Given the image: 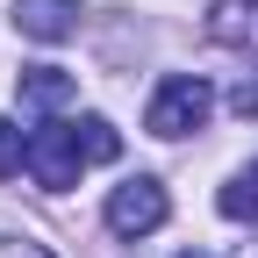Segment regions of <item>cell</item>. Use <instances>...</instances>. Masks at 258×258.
<instances>
[{
    "instance_id": "obj_3",
    "label": "cell",
    "mask_w": 258,
    "mask_h": 258,
    "mask_svg": "<svg viewBox=\"0 0 258 258\" xmlns=\"http://www.w3.org/2000/svg\"><path fill=\"white\" fill-rule=\"evenodd\" d=\"M165 215H172V201H165L158 179H129V186L108 194V230H115V237H151Z\"/></svg>"
},
{
    "instance_id": "obj_6",
    "label": "cell",
    "mask_w": 258,
    "mask_h": 258,
    "mask_svg": "<svg viewBox=\"0 0 258 258\" xmlns=\"http://www.w3.org/2000/svg\"><path fill=\"white\" fill-rule=\"evenodd\" d=\"M15 93H22V108L50 115V108H64V101L79 93V79H72V72H57V64H29V72L15 79Z\"/></svg>"
},
{
    "instance_id": "obj_5",
    "label": "cell",
    "mask_w": 258,
    "mask_h": 258,
    "mask_svg": "<svg viewBox=\"0 0 258 258\" xmlns=\"http://www.w3.org/2000/svg\"><path fill=\"white\" fill-rule=\"evenodd\" d=\"M208 43L258 50V0H215V8H208Z\"/></svg>"
},
{
    "instance_id": "obj_10",
    "label": "cell",
    "mask_w": 258,
    "mask_h": 258,
    "mask_svg": "<svg viewBox=\"0 0 258 258\" xmlns=\"http://www.w3.org/2000/svg\"><path fill=\"white\" fill-rule=\"evenodd\" d=\"M0 258H50V251L29 244V237H0Z\"/></svg>"
},
{
    "instance_id": "obj_11",
    "label": "cell",
    "mask_w": 258,
    "mask_h": 258,
    "mask_svg": "<svg viewBox=\"0 0 258 258\" xmlns=\"http://www.w3.org/2000/svg\"><path fill=\"white\" fill-rule=\"evenodd\" d=\"M179 258H201V251H179Z\"/></svg>"
},
{
    "instance_id": "obj_2",
    "label": "cell",
    "mask_w": 258,
    "mask_h": 258,
    "mask_svg": "<svg viewBox=\"0 0 258 258\" xmlns=\"http://www.w3.org/2000/svg\"><path fill=\"white\" fill-rule=\"evenodd\" d=\"M208 115H215V86H208V79H194V72H172L165 86L151 93L144 129H151V137H194Z\"/></svg>"
},
{
    "instance_id": "obj_4",
    "label": "cell",
    "mask_w": 258,
    "mask_h": 258,
    "mask_svg": "<svg viewBox=\"0 0 258 258\" xmlns=\"http://www.w3.org/2000/svg\"><path fill=\"white\" fill-rule=\"evenodd\" d=\"M15 29L29 43H64L79 29V0H15Z\"/></svg>"
},
{
    "instance_id": "obj_8",
    "label": "cell",
    "mask_w": 258,
    "mask_h": 258,
    "mask_svg": "<svg viewBox=\"0 0 258 258\" xmlns=\"http://www.w3.org/2000/svg\"><path fill=\"white\" fill-rule=\"evenodd\" d=\"M22 165H29V137H22L8 115H0V179H15Z\"/></svg>"
},
{
    "instance_id": "obj_1",
    "label": "cell",
    "mask_w": 258,
    "mask_h": 258,
    "mask_svg": "<svg viewBox=\"0 0 258 258\" xmlns=\"http://www.w3.org/2000/svg\"><path fill=\"white\" fill-rule=\"evenodd\" d=\"M108 158H122V137L108 115H79V122H43L36 137H29V172H36L50 194L79 186L86 165H108Z\"/></svg>"
},
{
    "instance_id": "obj_7",
    "label": "cell",
    "mask_w": 258,
    "mask_h": 258,
    "mask_svg": "<svg viewBox=\"0 0 258 258\" xmlns=\"http://www.w3.org/2000/svg\"><path fill=\"white\" fill-rule=\"evenodd\" d=\"M215 208L230 215V222H258V165H237L230 186L215 194Z\"/></svg>"
},
{
    "instance_id": "obj_9",
    "label": "cell",
    "mask_w": 258,
    "mask_h": 258,
    "mask_svg": "<svg viewBox=\"0 0 258 258\" xmlns=\"http://www.w3.org/2000/svg\"><path fill=\"white\" fill-rule=\"evenodd\" d=\"M230 108H237V115H258V72H251V79H237V86H230Z\"/></svg>"
}]
</instances>
